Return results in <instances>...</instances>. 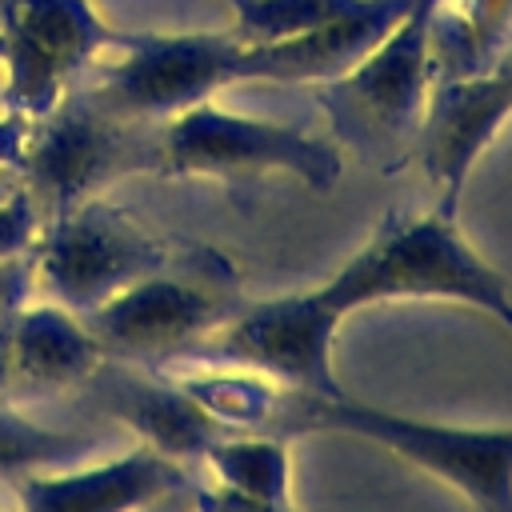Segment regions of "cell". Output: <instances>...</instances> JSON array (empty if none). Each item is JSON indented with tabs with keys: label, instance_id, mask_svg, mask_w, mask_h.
Instances as JSON below:
<instances>
[{
	"label": "cell",
	"instance_id": "obj_8",
	"mask_svg": "<svg viewBox=\"0 0 512 512\" xmlns=\"http://www.w3.org/2000/svg\"><path fill=\"white\" fill-rule=\"evenodd\" d=\"M120 60L100 72L92 96L116 116L164 124L168 116L240 84V40L224 32H124Z\"/></svg>",
	"mask_w": 512,
	"mask_h": 512
},
{
	"label": "cell",
	"instance_id": "obj_5",
	"mask_svg": "<svg viewBox=\"0 0 512 512\" xmlns=\"http://www.w3.org/2000/svg\"><path fill=\"white\" fill-rule=\"evenodd\" d=\"M164 176H212L244 180L284 172L312 192H328L344 176V148L332 136H312L300 124L260 120L216 100H200L160 124Z\"/></svg>",
	"mask_w": 512,
	"mask_h": 512
},
{
	"label": "cell",
	"instance_id": "obj_20",
	"mask_svg": "<svg viewBox=\"0 0 512 512\" xmlns=\"http://www.w3.org/2000/svg\"><path fill=\"white\" fill-rule=\"evenodd\" d=\"M40 228H44L40 204L32 200V192L20 180L8 196H0V264L32 256V248L40 240Z\"/></svg>",
	"mask_w": 512,
	"mask_h": 512
},
{
	"label": "cell",
	"instance_id": "obj_15",
	"mask_svg": "<svg viewBox=\"0 0 512 512\" xmlns=\"http://www.w3.org/2000/svg\"><path fill=\"white\" fill-rule=\"evenodd\" d=\"M108 412L132 424L140 432V444L180 464L188 456H204L212 440L228 436L176 380L116 376V388H108Z\"/></svg>",
	"mask_w": 512,
	"mask_h": 512
},
{
	"label": "cell",
	"instance_id": "obj_9",
	"mask_svg": "<svg viewBox=\"0 0 512 512\" xmlns=\"http://www.w3.org/2000/svg\"><path fill=\"white\" fill-rule=\"evenodd\" d=\"M340 320L344 316L316 288L284 292L236 308L196 348L212 352V360L224 368H252L256 376L292 392L344 396L332 368Z\"/></svg>",
	"mask_w": 512,
	"mask_h": 512
},
{
	"label": "cell",
	"instance_id": "obj_25",
	"mask_svg": "<svg viewBox=\"0 0 512 512\" xmlns=\"http://www.w3.org/2000/svg\"><path fill=\"white\" fill-rule=\"evenodd\" d=\"M184 492H188V488L168 492L164 500H156V504H148V508H140V512H184Z\"/></svg>",
	"mask_w": 512,
	"mask_h": 512
},
{
	"label": "cell",
	"instance_id": "obj_28",
	"mask_svg": "<svg viewBox=\"0 0 512 512\" xmlns=\"http://www.w3.org/2000/svg\"><path fill=\"white\" fill-rule=\"evenodd\" d=\"M496 512H512V508H496Z\"/></svg>",
	"mask_w": 512,
	"mask_h": 512
},
{
	"label": "cell",
	"instance_id": "obj_21",
	"mask_svg": "<svg viewBox=\"0 0 512 512\" xmlns=\"http://www.w3.org/2000/svg\"><path fill=\"white\" fill-rule=\"evenodd\" d=\"M188 496H192V508H188V512H296V508H284V504H268V500L232 492V488H224V484L192 488Z\"/></svg>",
	"mask_w": 512,
	"mask_h": 512
},
{
	"label": "cell",
	"instance_id": "obj_22",
	"mask_svg": "<svg viewBox=\"0 0 512 512\" xmlns=\"http://www.w3.org/2000/svg\"><path fill=\"white\" fill-rule=\"evenodd\" d=\"M32 284H36V280H32V256L4 260V264H0V320H8L12 312L24 308Z\"/></svg>",
	"mask_w": 512,
	"mask_h": 512
},
{
	"label": "cell",
	"instance_id": "obj_18",
	"mask_svg": "<svg viewBox=\"0 0 512 512\" xmlns=\"http://www.w3.org/2000/svg\"><path fill=\"white\" fill-rule=\"evenodd\" d=\"M100 436H80L68 428H48L36 424L12 408H0V476H24V472H40V468H60L64 460H72L76 452L92 448Z\"/></svg>",
	"mask_w": 512,
	"mask_h": 512
},
{
	"label": "cell",
	"instance_id": "obj_17",
	"mask_svg": "<svg viewBox=\"0 0 512 512\" xmlns=\"http://www.w3.org/2000/svg\"><path fill=\"white\" fill-rule=\"evenodd\" d=\"M224 432L232 428H260L280 412V396L272 380L228 368V372H192L176 380Z\"/></svg>",
	"mask_w": 512,
	"mask_h": 512
},
{
	"label": "cell",
	"instance_id": "obj_12",
	"mask_svg": "<svg viewBox=\"0 0 512 512\" xmlns=\"http://www.w3.org/2000/svg\"><path fill=\"white\" fill-rule=\"evenodd\" d=\"M180 488H188L184 464L148 444L68 472L40 468L12 476L20 512H140Z\"/></svg>",
	"mask_w": 512,
	"mask_h": 512
},
{
	"label": "cell",
	"instance_id": "obj_10",
	"mask_svg": "<svg viewBox=\"0 0 512 512\" xmlns=\"http://www.w3.org/2000/svg\"><path fill=\"white\" fill-rule=\"evenodd\" d=\"M512 116V40L476 72L444 76L428 92V108L412 144L428 184L436 188V204L444 216H456L460 192L468 184L472 164L488 152L496 132Z\"/></svg>",
	"mask_w": 512,
	"mask_h": 512
},
{
	"label": "cell",
	"instance_id": "obj_7",
	"mask_svg": "<svg viewBox=\"0 0 512 512\" xmlns=\"http://www.w3.org/2000/svg\"><path fill=\"white\" fill-rule=\"evenodd\" d=\"M120 36L92 0H0V108L40 120Z\"/></svg>",
	"mask_w": 512,
	"mask_h": 512
},
{
	"label": "cell",
	"instance_id": "obj_13",
	"mask_svg": "<svg viewBox=\"0 0 512 512\" xmlns=\"http://www.w3.org/2000/svg\"><path fill=\"white\" fill-rule=\"evenodd\" d=\"M412 8V0H360L352 12L284 40L244 44L236 56L240 84L248 80H272V84H324L356 68L388 32L392 24Z\"/></svg>",
	"mask_w": 512,
	"mask_h": 512
},
{
	"label": "cell",
	"instance_id": "obj_1",
	"mask_svg": "<svg viewBox=\"0 0 512 512\" xmlns=\"http://www.w3.org/2000/svg\"><path fill=\"white\" fill-rule=\"evenodd\" d=\"M316 292L340 316L388 300H448L480 308L512 332L508 280L464 240L456 216L440 208L420 216L388 212L372 240L316 284Z\"/></svg>",
	"mask_w": 512,
	"mask_h": 512
},
{
	"label": "cell",
	"instance_id": "obj_14",
	"mask_svg": "<svg viewBox=\"0 0 512 512\" xmlns=\"http://www.w3.org/2000/svg\"><path fill=\"white\" fill-rule=\"evenodd\" d=\"M104 360L88 320L64 304H24L12 316V384L8 396H52L84 384Z\"/></svg>",
	"mask_w": 512,
	"mask_h": 512
},
{
	"label": "cell",
	"instance_id": "obj_2",
	"mask_svg": "<svg viewBox=\"0 0 512 512\" xmlns=\"http://www.w3.org/2000/svg\"><path fill=\"white\" fill-rule=\"evenodd\" d=\"M444 0H412L392 32L344 76L312 84L332 140L380 160L388 172L416 144L428 92L436 84V12Z\"/></svg>",
	"mask_w": 512,
	"mask_h": 512
},
{
	"label": "cell",
	"instance_id": "obj_27",
	"mask_svg": "<svg viewBox=\"0 0 512 512\" xmlns=\"http://www.w3.org/2000/svg\"><path fill=\"white\" fill-rule=\"evenodd\" d=\"M228 4H232V12H236V16H244V12H252V4H256V0H228Z\"/></svg>",
	"mask_w": 512,
	"mask_h": 512
},
{
	"label": "cell",
	"instance_id": "obj_11",
	"mask_svg": "<svg viewBox=\"0 0 512 512\" xmlns=\"http://www.w3.org/2000/svg\"><path fill=\"white\" fill-rule=\"evenodd\" d=\"M228 316L232 304L220 288L160 268L108 296L84 320L100 340L104 356H120L132 364H160L176 352L196 348Z\"/></svg>",
	"mask_w": 512,
	"mask_h": 512
},
{
	"label": "cell",
	"instance_id": "obj_23",
	"mask_svg": "<svg viewBox=\"0 0 512 512\" xmlns=\"http://www.w3.org/2000/svg\"><path fill=\"white\" fill-rule=\"evenodd\" d=\"M28 128L32 120H24L20 112H4L0 108V168H20L24 144H28Z\"/></svg>",
	"mask_w": 512,
	"mask_h": 512
},
{
	"label": "cell",
	"instance_id": "obj_6",
	"mask_svg": "<svg viewBox=\"0 0 512 512\" xmlns=\"http://www.w3.org/2000/svg\"><path fill=\"white\" fill-rule=\"evenodd\" d=\"M172 264V248L128 208L92 196L44 220L32 248V280L52 304L88 316L120 288Z\"/></svg>",
	"mask_w": 512,
	"mask_h": 512
},
{
	"label": "cell",
	"instance_id": "obj_24",
	"mask_svg": "<svg viewBox=\"0 0 512 512\" xmlns=\"http://www.w3.org/2000/svg\"><path fill=\"white\" fill-rule=\"evenodd\" d=\"M12 316L0 320V400L8 396V384H12Z\"/></svg>",
	"mask_w": 512,
	"mask_h": 512
},
{
	"label": "cell",
	"instance_id": "obj_16",
	"mask_svg": "<svg viewBox=\"0 0 512 512\" xmlns=\"http://www.w3.org/2000/svg\"><path fill=\"white\" fill-rule=\"evenodd\" d=\"M204 460L216 476V484L268 500V504H292V452L280 436H220L204 448Z\"/></svg>",
	"mask_w": 512,
	"mask_h": 512
},
{
	"label": "cell",
	"instance_id": "obj_3",
	"mask_svg": "<svg viewBox=\"0 0 512 512\" xmlns=\"http://www.w3.org/2000/svg\"><path fill=\"white\" fill-rule=\"evenodd\" d=\"M284 416L292 432H344L388 448L392 456L456 488L472 504V512L512 508V424L500 428L440 424V420H420L376 404H360L348 392L344 396L296 392V404Z\"/></svg>",
	"mask_w": 512,
	"mask_h": 512
},
{
	"label": "cell",
	"instance_id": "obj_4",
	"mask_svg": "<svg viewBox=\"0 0 512 512\" xmlns=\"http://www.w3.org/2000/svg\"><path fill=\"white\" fill-rule=\"evenodd\" d=\"M144 168H160V124L116 116L92 88H68L52 112L32 120L20 156V180L44 220Z\"/></svg>",
	"mask_w": 512,
	"mask_h": 512
},
{
	"label": "cell",
	"instance_id": "obj_19",
	"mask_svg": "<svg viewBox=\"0 0 512 512\" xmlns=\"http://www.w3.org/2000/svg\"><path fill=\"white\" fill-rule=\"evenodd\" d=\"M360 0H256L252 12L236 16L232 32L244 44H264V40H284L296 32H312L344 12H352Z\"/></svg>",
	"mask_w": 512,
	"mask_h": 512
},
{
	"label": "cell",
	"instance_id": "obj_26",
	"mask_svg": "<svg viewBox=\"0 0 512 512\" xmlns=\"http://www.w3.org/2000/svg\"><path fill=\"white\" fill-rule=\"evenodd\" d=\"M20 184V168H0V196H8Z\"/></svg>",
	"mask_w": 512,
	"mask_h": 512
}]
</instances>
